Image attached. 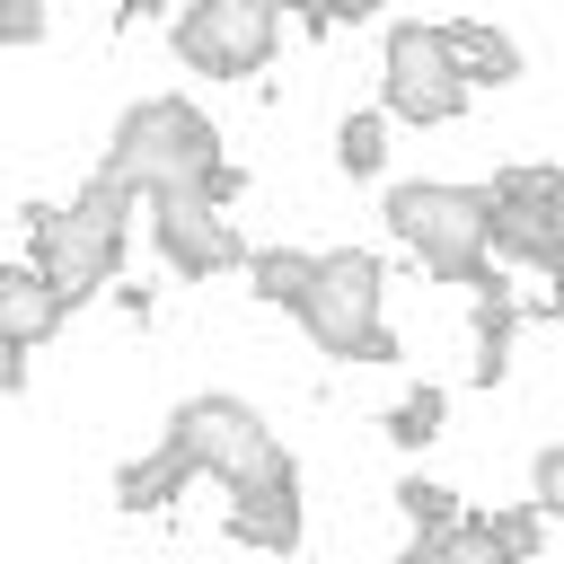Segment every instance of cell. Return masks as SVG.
<instances>
[{
	"mask_svg": "<svg viewBox=\"0 0 564 564\" xmlns=\"http://www.w3.org/2000/svg\"><path fill=\"white\" fill-rule=\"evenodd\" d=\"M229 159H220V141H212V123H203V106H185V97H141L123 123H115V150H106V176H123L132 194L150 185V194H176V185H212Z\"/></svg>",
	"mask_w": 564,
	"mask_h": 564,
	"instance_id": "obj_1",
	"label": "cell"
},
{
	"mask_svg": "<svg viewBox=\"0 0 564 564\" xmlns=\"http://www.w3.org/2000/svg\"><path fill=\"white\" fill-rule=\"evenodd\" d=\"M123 220H132V185L97 167V185H88L79 203L35 212V273H44L62 300H88V291L115 273V256H123Z\"/></svg>",
	"mask_w": 564,
	"mask_h": 564,
	"instance_id": "obj_2",
	"label": "cell"
},
{
	"mask_svg": "<svg viewBox=\"0 0 564 564\" xmlns=\"http://www.w3.org/2000/svg\"><path fill=\"white\" fill-rule=\"evenodd\" d=\"M388 229L449 282H485V247H494V203L485 185H397L388 194Z\"/></svg>",
	"mask_w": 564,
	"mask_h": 564,
	"instance_id": "obj_3",
	"label": "cell"
},
{
	"mask_svg": "<svg viewBox=\"0 0 564 564\" xmlns=\"http://www.w3.org/2000/svg\"><path fill=\"white\" fill-rule=\"evenodd\" d=\"M300 326L335 361H397V335L379 326V264L352 256V247L344 256H317V282L300 300Z\"/></svg>",
	"mask_w": 564,
	"mask_h": 564,
	"instance_id": "obj_4",
	"label": "cell"
},
{
	"mask_svg": "<svg viewBox=\"0 0 564 564\" xmlns=\"http://www.w3.org/2000/svg\"><path fill=\"white\" fill-rule=\"evenodd\" d=\"M485 203H494V256L564 273V167H502Z\"/></svg>",
	"mask_w": 564,
	"mask_h": 564,
	"instance_id": "obj_5",
	"label": "cell"
},
{
	"mask_svg": "<svg viewBox=\"0 0 564 564\" xmlns=\"http://www.w3.org/2000/svg\"><path fill=\"white\" fill-rule=\"evenodd\" d=\"M167 441H176L203 476H220V485H247L264 458H282V441L264 432V414L238 405V397H194V405H176Z\"/></svg>",
	"mask_w": 564,
	"mask_h": 564,
	"instance_id": "obj_6",
	"label": "cell"
},
{
	"mask_svg": "<svg viewBox=\"0 0 564 564\" xmlns=\"http://www.w3.org/2000/svg\"><path fill=\"white\" fill-rule=\"evenodd\" d=\"M273 35H282V18H273L264 0H203V9L176 18V53H185L194 70H212V79H247V70H264Z\"/></svg>",
	"mask_w": 564,
	"mask_h": 564,
	"instance_id": "obj_7",
	"label": "cell"
},
{
	"mask_svg": "<svg viewBox=\"0 0 564 564\" xmlns=\"http://www.w3.org/2000/svg\"><path fill=\"white\" fill-rule=\"evenodd\" d=\"M229 194H238V167H220L212 185H176V194H159L150 229H159V256H167L176 273H220V264L247 256V247L229 238V220H220Z\"/></svg>",
	"mask_w": 564,
	"mask_h": 564,
	"instance_id": "obj_8",
	"label": "cell"
},
{
	"mask_svg": "<svg viewBox=\"0 0 564 564\" xmlns=\"http://www.w3.org/2000/svg\"><path fill=\"white\" fill-rule=\"evenodd\" d=\"M388 106H397L405 123H449V115L467 106L449 26H397V35H388Z\"/></svg>",
	"mask_w": 564,
	"mask_h": 564,
	"instance_id": "obj_9",
	"label": "cell"
},
{
	"mask_svg": "<svg viewBox=\"0 0 564 564\" xmlns=\"http://www.w3.org/2000/svg\"><path fill=\"white\" fill-rule=\"evenodd\" d=\"M229 538H247L264 555H291L300 546V467H291V449L264 458L247 485H229Z\"/></svg>",
	"mask_w": 564,
	"mask_h": 564,
	"instance_id": "obj_10",
	"label": "cell"
},
{
	"mask_svg": "<svg viewBox=\"0 0 564 564\" xmlns=\"http://www.w3.org/2000/svg\"><path fill=\"white\" fill-rule=\"evenodd\" d=\"M62 317H70V300H62L44 273H0V344H9V352H35Z\"/></svg>",
	"mask_w": 564,
	"mask_h": 564,
	"instance_id": "obj_11",
	"label": "cell"
},
{
	"mask_svg": "<svg viewBox=\"0 0 564 564\" xmlns=\"http://www.w3.org/2000/svg\"><path fill=\"white\" fill-rule=\"evenodd\" d=\"M194 476H203V467H194L176 441H159L150 458H132V467L115 476V502H123V511H159V502H176V485H194Z\"/></svg>",
	"mask_w": 564,
	"mask_h": 564,
	"instance_id": "obj_12",
	"label": "cell"
},
{
	"mask_svg": "<svg viewBox=\"0 0 564 564\" xmlns=\"http://www.w3.org/2000/svg\"><path fill=\"white\" fill-rule=\"evenodd\" d=\"M449 53H458V79H467V88H485V79H511V70H520V44H511L502 26H476V18H458V26H449Z\"/></svg>",
	"mask_w": 564,
	"mask_h": 564,
	"instance_id": "obj_13",
	"label": "cell"
},
{
	"mask_svg": "<svg viewBox=\"0 0 564 564\" xmlns=\"http://www.w3.org/2000/svg\"><path fill=\"white\" fill-rule=\"evenodd\" d=\"M476 291H485V300H476V344H485V352H476V379L494 388V379H502V344H511V317H520V300H511L494 273H485Z\"/></svg>",
	"mask_w": 564,
	"mask_h": 564,
	"instance_id": "obj_14",
	"label": "cell"
},
{
	"mask_svg": "<svg viewBox=\"0 0 564 564\" xmlns=\"http://www.w3.org/2000/svg\"><path fill=\"white\" fill-rule=\"evenodd\" d=\"M397 564H511V555H502L494 520H458L449 538H432V546H405Z\"/></svg>",
	"mask_w": 564,
	"mask_h": 564,
	"instance_id": "obj_15",
	"label": "cell"
},
{
	"mask_svg": "<svg viewBox=\"0 0 564 564\" xmlns=\"http://www.w3.org/2000/svg\"><path fill=\"white\" fill-rule=\"evenodd\" d=\"M247 273H256V291H264V300L300 308V300H308V282H317V256H300V247H264V256H247Z\"/></svg>",
	"mask_w": 564,
	"mask_h": 564,
	"instance_id": "obj_16",
	"label": "cell"
},
{
	"mask_svg": "<svg viewBox=\"0 0 564 564\" xmlns=\"http://www.w3.org/2000/svg\"><path fill=\"white\" fill-rule=\"evenodd\" d=\"M397 502H405L414 538H449V529L467 520V511H458V494H449V485H423V476H414V485H397Z\"/></svg>",
	"mask_w": 564,
	"mask_h": 564,
	"instance_id": "obj_17",
	"label": "cell"
},
{
	"mask_svg": "<svg viewBox=\"0 0 564 564\" xmlns=\"http://www.w3.org/2000/svg\"><path fill=\"white\" fill-rule=\"evenodd\" d=\"M379 150H388V141H379V115H344V132H335V159H344L352 176H370V167H379Z\"/></svg>",
	"mask_w": 564,
	"mask_h": 564,
	"instance_id": "obj_18",
	"label": "cell"
},
{
	"mask_svg": "<svg viewBox=\"0 0 564 564\" xmlns=\"http://www.w3.org/2000/svg\"><path fill=\"white\" fill-rule=\"evenodd\" d=\"M388 432H397L405 449H423V441L441 432V388H414V397H405V405L388 414Z\"/></svg>",
	"mask_w": 564,
	"mask_h": 564,
	"instance_id": "obj_19",
	"label": "cell"
},
{
	"mask_svg": "<svg viewBox=\"0 0 564 564\" xmlns=\"http://www.w3.org/2000/svg\"><path fill=\"white\" fill-rule=\"evenodd\" d=\"M538 520H546L538 502H529V511H494V538H502V555H511V564H529V555H538Z\"/></svg>",
	"mask_w": 564,
	"mask_h": 564,
	"instance_id": "obj_20",
	"label": "cell"
},
{
	"mask_svg": "<svg viewBox=\"0 0 564 564\" xmlns=\"http://www.w3.org/2000/svg\"><path fill=\"white\" fill-rule=\"evenodd\" d=\"M529 494H538V511H564V441L538 458V476H529Z\"/></svg>",
	"mask_w": 564,
	"mask_h": 564,
	"instance_id": "obj_21",
	"label": "cell"
},
{
	"mask_svg": "<svg viewBox=\"0 0 564 564\" xmlns=\"http://www.w3.org/2000/svg\"><path fill=\"white\" fill-rule=\"evenodd\" d=\"M555 282H564V273H555Z\"/></svg>",
	"mask_w": 564,
	"mask_h": 564,
	"instance_id": "obj_22",
	"label": "cell"
}]
</instances>
